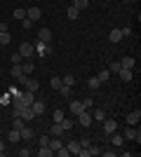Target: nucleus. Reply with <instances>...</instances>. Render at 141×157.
Instances as JSON below:
<instances>
[{
	"instance_id": "obj_31",
	"label": "nucleus",
	"mask_w": 141,
	"mask_h": 157,
	"mask_svg": "<svg viewBox=\"0 0 141 157\" xmlns=\"http://www.w3.org/2000/svg\"><path fill=\"white\" fill-rule=\"evenodd\" d=\"M61 127H64V131L73 129V120H71V117H64V120H61Z\"/></svg>"
},
{
	"instance_id": "obj_23",
	"label": "nucleus",
	"mask_w": 141,
	"mask_h": 157,
	"mask_svg": "<svg viewBox=\"0 0 141 157\" xmlns=\"http://www.w3.org/2000/svg\"><path fill=\"white\" fill-rule=\"evenodd\" d=\"M10 73H12L14 78L19 80V78H21V75H24V71H21V63H12V71H10Z\"/></svg>"
},
{
	"instance_id": "obj_35",
	"label": "nucleus",
	"mask_w": 141,
	"mask_h": 157,
	"mask_svg": "<svg viewBox=\"0 0 141 157\" xmlns=\"http://www.w3.org/2000/svg\"><path fill=\"white\" fill-rule=\"evenodd\" d=\"M82 105H85V110H92V108H94V98H92V96H87L85 101H82Z\"/></svg>"
},
{
	"instance_id": "obj_29",
	"label": "nucleus",
	"mask_w": 141,
	"mask_h": 157,
	"mask_svg": "<svg viewBox=\"0 0 141 157\" xmlns=\"http://www.w3.org/2000/svg\"><path fill=\"white\" fill-rule=\"evenodd\" d=\"M14 19L24 21V19H26V10H21V7H17V10H14Z\"/></svg>"
},
{
	"instance_id": "obj_6",
	"label": "nucleus",
	"mask_w": 141,
	"mask_h": 157,
	"mask_svg": "<svg viewBox=\"0 0 141 157\" xmlns=\"http://www.w3.org/2000/svg\"><path fill=\"white\" fill-rule=\"evenodd\" d=\"M33 49H35V54H52V45H49V42H40V40H38V45H33Z\"/></svg>"
},
{
	"instance_id": "obj_14",
	"label": "nucleus",
	"mask_w": 141,
	"mask_h": 157,
	"mask_svg": "<svg viewBox=\"0 0 141 157\" xmlns=\"http://www.w3.org/2000/svg\"><path fill=\"white\" fill-rule=\"evenodd\" d=\"M66 148H68V152H71V155H78V152H80V143H78L75 138H71V141H68Z\"/></svg>"
},
{
	"instance_id": "obj_30",
	"label": "nucleus",
	"mask_w": 141,
	"mask_h": 157,
	"mask_svg": "<svg viewBox=\"0 0 141 157\" xmlns=\"http://www.w3.org/2000/svg\"><path fill=\"white\" fill-rule=\"evenodd\" d=\"M87 5H89V0H73V7H75V10H85Z\"/></svg>"
},
{
	"instance_id": "obj_16",
	"label": "nucleus",
	"mask_w": 141,
	"mask_h": 157,
	"mask_svg": "<svg viewBox=\"0 0 141 157\" xmlns=\"http://www.w3.org/2000/svg\"><path fill=\"white\" fill-rule=\"evenodd\" d=\"M38 38H40V42H52V31L49 28H40Z\"/></svg>"
},
{
	"instance_id": "obj_46",
	"label": "nucleus",
	"mask_w": 141,
	"mask_h": 157,
	"mask_svg": "<svg viewBox=\"0 0 141 157\" xmlns=\"http://www.w3.org/2000/svg\"><path fill=\"white\" fill-rule=\"evenodd\" d=\"M122 31V35H132V26H125V28H120Z\"/></svg>"
},
{
	"instance_id": "obj_28",
	"label": "nucleus",
	"mask_w": 141,
	"mask_h": 157,
	"mask_svg": "<svg viewBox=\"0 0 141 157\" xmlns=\"http://www.w3.org/2000/svg\"><path fill=\"white\" fill-rule=\"evenodd\" d=\"M12 129H17V131H21V129H24V117H14Z\"/></svg>"
},
{
	"instance_id": "obj_36",
	"label": "nucleus",
	"mask_w": 141,
	"mask_h": 157,
	"mask_svg": "<svg viewBox=\"0 0 141 157\" xmlns=\"http://www.w3.org/2000/svg\"><path fill=\"white\" fill-rule=\"evenodd\" d=\"M120 68H122V66H120V61H111V66H108V71H111V73H118Z\"/></svg>"
},
{
	"instance_id": "obj_12",
	"label": "nucleus",
	"mask_w": 141,
	"mask_h": 157,
	"mask_svg": "<svg viewBox=\"0 0 141 157\" xmlns=\"http://www.w3.org/2000/svg\"><path fill=\"white\" fill-rule=\"evenodd\" d=\"M92 120L104 122V120H106V110H104V108H92Z\"/></svg>"
},
{
	"instance_id": "obj_20",
	"label": "nucleus",
	"mask_w": 141,
	"mask_h": 157,
	"mask_svg": "<svg viewBox=\"0 0 141 157\" xmlns=\"http://www.w3.org/2000/svg\"><path fill=\"white\" fill-rule=\"evenodd\" d=\"M19 134H21V138H24V141H31V138L35 136V129H31V127H24Z\"/></svg>"
},
{
	"instance_id": "obj_5",
	"label": "nucleus",
	"mask_w": 141,
	"mask_h": 157,
	"mask_svg": "<svg viewBox=\"0 0 141 157\" xmlns=\"http://www.w3.org/2000/svg\"><path fill=\"white\" fill-rule=\"evenodd\" d=\"M75 117H78V122H80V127H89V124H92V122H94V120H92V113H87V110L78 113Z\"/></svg>"
},
{
	"instance_id": "obj_33",
	"label": "nucleus",
	"mask_w": 141,
	"mask_h": 157,
	"mask_svg": "<svg viewBox=\"0 0 141 157\" xmlns=\"http://www.w3.org/2000/svg\"><path fill=\"white\" fill-rule=\"evenodd\" d=\"M10 40H12V35H10V33H0V45H10Z\"/></svg>"
},
{
	"instance_id": "obj_32",
	"label": "nucleus",
	"mask_w": 141,
	"mask_h": 157,
	"mask_svg": "<svg viewBox=\"0 0 141 157\" xmlns=\"http://www.w3.org/2000/svg\"><path fill=\"white\" fill-rule=\"evenodd\" d=\"M49 87H52V89H59V87H61V78H59V75H54V78L49 80Z\"/></svg>"
},
{
	"instance_id": "obj_1",
	"label": "nucleus",
	"mask_w": 141,
	"mask_h": 157,
	"mask_svg": "<svg viewBox=\"0 0 141 157\" xmlns=\"http://www.w3.org/2000/svg\"><path fill=\"white\" fill-rule=\"evenodd\" d=\"M19 82H21V85H26L28 92H38V87H40V82H38V80H35V78H28V75H21Z\"/></svg>"
},
{
	"instance_id": "obj_13",
	"label": "nucleus",
	"mask_w": 141,
	"mask_h": 157,
	"mask_svg": "<svg viewBox=\"0 0 141 157\" xmlns=\"http://www.w3.org/2000/svg\"><path fill=\"white\" fill-rule=\"evenodd\" d=\"M139 120H141V113H139V110H132V113L127 115V124L136 127V124H139Z\"/></svg>"
},
{
	"instance_id": "obj_24",
	"label": "nucleus",
	"mask_w": 141,
	"mask_h": 157,
	"mask_svg": "<svg viewBox=\"0 0 141 157\" xmlns=\"http://www.w3.org/2000/svg\"><path fill=\"white\" fill-rule=\"evenodd\" d=\"M66 17H68V19H78V17H80V10H75V7L71 5V7L66 10Z\"/></svg>"
},
{
	"instance_id": "obj_15",
	"label": "nucleus",
	"mask_w": 141,
	"mask_h": 157,
	"mask_svg": "<svg viewBox=\"0 0 141 157\" xmlns=\"http://www.w3.org/2000/svg\"><path fill=\"white\" fill-rule=\"evenodd\" d=\"M68 110L73 113V115H78V113H82V110H85V105H82V101H71Z\"/></svg>"
},
{
	"instance_id": "obj_4",
	"label": "nucleus",
	"mask_w": 141,
	"mask_h": 157,
	"mask_svg": "<svg viewBox=\"0 0 141 157\" xmlns=\"http://www.w3.org/2000/svg\"><path fill=\"white\" fill-rule=\"evenodd\" d=\"M125 138H129V141H136L139 143L141 141V134H139V129H134L132 124H127V129H125V134H122Z\"/></svg>"
},
{
	"instance_id": "obj_7",
	"label": "nucleus",
	"mask_w": 141,
	"mask_h": 157,
	"mask_svg": "<svg viewBox=\"0 0 141 157\" xmlns=\"http://www.w3.org/2000/svg\"><path fill=\"white\" fill-rule=\"evenodd\" d=\"M40 17H42V10H40V7H28V10H26V19L35 21V19H40Z\"/></svg>"
},
{
	"instance_id": "obj_18",
	"label": "nucleus",
	"mask_w": 141,
	"mask_h": 157,
	"mask_svg": "<svg viewBox=\"0 0 141 157\" xmlns=\"http://www.w3.org/2000/svg\"><path fill=\"white\" fill-rule=\"evenodd\" d=\"M122 38H125V35H122L120 28H113V31H111V35H108V40H111V42H120Z\"/></svg>"
},
{
	"instance_id": "obj_17",
	"label": "nucleus",
	"mask_w": 141,
	"mask_h": 157,
	"mask_svg": "<svg viewBox=\"0 0 141 157\" xmlns=\"http://www.w3.org/2000/svg\"><path fill=\"white\" fill-rule=\"evenodd\" d=\"M31 110H33L35 117H38V115H42V113H45V103H42V101H33V103H31Z\"/></svg>"
},
{
	"instance_id": "obj_37",
	"label": "nucleus",
	"mask_w": 141,
	"mask_h": 157,
	"mask_svg": "<svg viewBox=\"0 0 141 157\" xmlns=\"http://www.w3.org/2000/svg\"><path fill=\"white\" fill-rule=\"evenodd\" d=\"M111 75H113L111 71H101V73H99V82H106V80L111 78Z\"/></svg>"
},
{
	"instance_id": "obj_19",
	"label": "nucleus",
	"mask_w": 141,
	"mask_h": 157,
	"mask_svg": "<svg viewBox=\"0 0 141 157\" xmlns=\"http://www.w3.org/2000/svg\"><path fill=\"white\" fill-rule=\"evenodd\" d=\"M64 134V127H61V122H54L52 127H49V136H61Z\"/></svg>"
},
{
	"instance_id": "obj_27",
	"label": "nucleus",
	"mask_w": 141,
	"mask_h": 157,
	"mask_svg": "<svg viewBox=\"0 0 141 157\" xmlns=\"http://www.w3.org/2000/svg\"><path fill=\"white\" fill-rule=\"evenodd\" d=\"M134 63H136V61L132 59V56H127V59H122V61H120L122 68H134Z\"/></svg>"
},
{
	"instance_id": "obj_39",
	"label": "nucleus",
	"mask_w": 141,
	"mask_h": 157,
	"mask_svg": "<svg viewBox=\"0 0 141 157\" xmlns=\"http://www.w3.org/2000/svg\"><path fill=\"white\" fill-rule=\"evenodd\" d=\"M87 85H89V89H96L101 82H99V78H89V80H87Z\"/></svg>"
},
{
	"instance_id": "obj_45",
	"label": "nucleus",
	"mask_w": 141,
	"mask_h": 157,
	"mask_svg": "<svg viewBox=\"0 0 141 157\" xmlns=\"http://www.w3.org/2000/svg\"><path fill=\"white\" fill-rule=\"evenodd\" d=\"M101 155L104 157H115V150H101Z\"/></svg>"
},
{
	"instance_id": "obj_9",
	"label": "nucleus",
	"mask_w": 141,
	"mask_h": 157,
	"mask_svg": "<svg viewBox=\"0 0 141 157\" xmlns=\"http://www.w3.org/2000/svg\"><path fill=\"white\" fill-rule=\"evenodd\" d=\"M33 94L35 92H28V89H26V92H21V105H31V103H33V101H35Z\"/></svg>"
},
{
	"instance_id": "obj_50",
	"label": "nucleus",
	"mask_w": 141,
	"mask_h": 157,
	"mask_svg": "<svg viewBox=\"0 0 141 157\" xmlns=\"http://www.w3.org/2000/svg\"><path fill=\"white\" fill-rule=\"evenodd\" d=\"M0 75H2V71H0Z\"/></svg>"
},
{
	"instance_id": "obj_21",
	"label": "nucleus",
	"mask_w": 141,
	"mask_h": 157,
	"mask_svg": "<svg viewBox=\"0 0 141 157\" xmlns=\"http://www.w3.org/2000/svg\"><path fill=\"white\" fill-rule=\"evenodd\" d=\"M35 155H38V157H52V155H54V150L49 148V145H40V150L35 152Z\"/></svg>"
},
{
	"instance_id": "obj_38",
	"label": "nucleus",
	"mask_w": 141,
	"mask_h": 157,
	"mask_svg": "<svg viewBox=\"0 0 141 157\" xmlns=\"http://www.w3.org/2000/svg\"><path fill=\"white\" fill-rule=\"evenodd\" d=\"M64 117H66V115H64L61 110H54V113H52V120H54V122H61Z\"/></svg>"
},
{
	"instance_id": "obj_47",
	"label": "nucleus",
	"mask_w": 141,
	"mask_h": 157,
	"mask_svg": "<svg viewBox=\"0 0 141 157\" xmlns=\"http://www.w3.org/2000/svg\"><path fill=\"white\" fill-rule=\"evenodd\" d=\"M47 143H49V136H45V134H42V136H40V145H47Z\"/></svg>"
},
{
	"instance_id": "obj_26",
	"label": "nucleus",
	"mask_w": 141,
	"mask_h": 157,
	"mask_svg": "<svg viewBox=\"0 0 141 157\" xmlns=\"http://www.w3.org/2000/svg\"><path fill=\"white\" fill-rule=\"evenodd\" d=\"M61 85L73 87V85H75V75H61Z\"/></svg>"
},
{
	"instance_id": "obj_44",
	"label": "nucleus",
	"mask_w": 141,
	"mask_h": 157,
	"mask_svg": "<svg viewBox=\"0 0 141 157\" xmlns=\"http://www.w3.org/2000/svg\"><path fill=\"white\" fill-rule=\"evenodd\" d=\"M17 155H19V157H28V155H31V150H28V148H24V150H17Z\"/></svg>"
},
{
	"instance_id": "obj_42",
	"label": "nucleus",
	"mask_w": 141,
	"mask_h": 157,
	"mask_svg": "<svg viewBox=\"0 0 141 157\" xmlns=\"http://www.w3.org/2000/svg\"><path fill=\"white\" fill-rule=\"evenodd\" d=\"M21 61H24V56H21L19 52H17V54H12V63H21Z\"/></svg>"
},
{
	"instance_id": "obj_22",
	"label": "nucleus",
	"mask_w": 141,
	"mask_h": 157,
	"mask_svg": "<svg viewBox=\"0 0 141 157\" xmlns=\"http://www.w3.org/2000/svg\"><path fill=\"white\" fill-rule=\"evenodd\" d=\"M101 150H104L101 145H94V143L87 145V155H101Z\"/></svg>"
},
{
	"instance_id": "obj_40",
	"label": "nucleus",
	"mask_w": 141,
	"mask_h": 157,
	"mask_svg": "<svg viewBox=\"0 0 141 157\" xmlns=\"http://www.w3.org/2000/svg\"><path fill=\"white\" fill-rule=\"evenodd\" d=\"M54 155H59V157H68L71 152H68V148H66V145H61V148H59L57 152H54Z\"/></svg>"
},
{
	"instance_id": "obj_49",
	"label": "nucleus",
	"mask_w": 141,
	"mask_h": 157,
	"mask_svg": "<svg viewBox=\"0 0 141 157\" xmlns=\"http://www.w3.org/2000/svg\"><path fill=\"white\" fill-rule=\"evenodd\" d=\"M2 152H5V143L0 141V157H2Z\"/></svg>"
},
{
	"instance_id": "obj_43",
	"label": "nucleus",
	"mask_w": 141,
	"mask_h": 157,
	"mask_svg": "<svg viewBox=\"0 0 141 157\" xmlns=\"http://www.w3.org/2000/svg\"><path fill=\"white\" fill-rule=\"evenodd\" d=\"M21 26H24V31H28V28L33 26V21H31V19H24V21H21Z\"/></svg>"
},
{
	"instance_id": "obj_8",
	"label": "nucleus",
	"mask_w": 141,
	"mask_h": 157,
	"mask_svg": "<svg viewBox=\"0 0 141 157\" xmlns=\"http://www.w3.org/2000/svg\"><path fill=\"white\" fill-rule=\"evenodd\" d=\"M21 71H24V75H31V73L35 71V63L31 59H24L21 61Z\"/></svg>"
},
{
	"instance_id": "obj_25",
	"label": "nucleus",
	"mask_w": 141,
	"mask_h": 157,
	"mask_svg": "<svg viewBox=\"0 0 141 157\" xmlns=\"http://www.w3.org/2000/svg\"><path fill=\"white\" fill-rule=\"evenodd\" d=\"M19 138H21V134H19V131H17V129H12V131H10V134H7V141H10V143H17Z\"/></svg>"
},
{
	"instance_id": "obj_41",
	"label": "nucleus",
	"mask_w": 141,
	"mask_h": 157,
	"mask_svg": "<svg viewBox=\"0 0 141 157\" xmlns=\"http://www.w3.org/2000/svg\"><path fill=\"white\" fill-rule=\"evenodd\" d=\"M78 143H80V148H87V145L92 143V138H89V136H82L80 141H78Z\"/></svg>"
},
{
	"instance_id": "obj_48",
	"label": "nucleus",
	"mask_w": 141,
	"mask_h": 157,
	"mask_svg": "<svg viewBox=\"0 0 141 157\" xmlns=\"http://www.w3.org/2000/svg\"><path fill=\"white\" fill-rule=\"evenodd\" d=\"M5 31H7V24L2 21V24H0V33H5Z\"/></svg>"
},
{
	"instance_id": "obj_3",
	"label": "nucleus",
	"mask_w": 141,
	"mask_h": 157,
	"mask_svg": "<svg viewBox=\"0 0 141 157\" xmlns=\"http://www.w3.org/2000/svg\"><path fill=\"white\" fill-rule=\"evenodd\" d=\"M19 54L24 56V59H31L35 54V49H33V42H21V47H19Z\"/></svg>"
},
{
	"instance_id": "obj_11",
	"label": "nucleus",
	"mask_w": 141,
	"mask_h": 157,
	"mask_svg": "<svg viewBox=\"0 0 141 157\" xmlns=\"http://www.w3.org/2000/svg\"><path fill=\"white\" fill-rule=\"evenodd\" d=\"M118 75H120V80L129 82V80L134 78V71H132V68H120V71H118Z\"/></svg>"
},
{
	"instance_id": "obj_10",
	"label": "nucleus",
	"mask_w": 141,
	"mask_h": 157,
	"mask_svg": "<svg viewBox=\"0 0 141 157\" xmlns=\"http://www.w3.org/2000/svg\"><path fill=\"white\" fill-rule=\"evenodd\" d=\"M108 138H111V143H113L115 148H120V145L125 143V136H122V134H118V131H113V134H111Z\"/></svg>"
},
{
	"instance_id": "obj_2",
	"label": "nucleus",
	"mask_w": 141,
	"mask_h": 157,
	"mask_svg": "<svg viewBox=\"0 0 141 157\" xmlns=\"http://www.w3.org/2000/svg\"><path fill=\"white\" fill-rule=\"evenodd\" d=\"M101 131H104L106 136H111L113 131H118V122H115V120H111V117H106L104 122H101Z\"/></svg>"
},
{
	"instance_id": "obj_34",
	"label": "nucleus",
	"mask_w": 141,
	"mask_h": 157,
	"mask_svg": "<svg viewBox=\"0 0 141 157\" xmlns=\"http://www.w3.org/2000/svg\"><path fill=\"white\" fill-rule=\"evenodd\" d=\"M59 92H61V96H71V94H73V89H71L68 85H61V87H59Z\"/></svg>"
}]
</instances>
